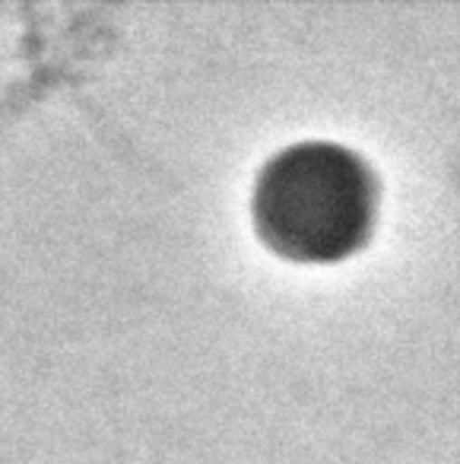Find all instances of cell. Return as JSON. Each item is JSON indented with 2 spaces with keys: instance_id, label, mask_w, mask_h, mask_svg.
Here are the masks:
<instances>
[{
  "instance_id": "1",
  "label": "cell",
  "mask_w": 460,
  "mask_h": 464,
  "mask_svg": "<svg viewBox=\"0 0 460 464\" xmlns=\"http://www.w3.org/2000/svg\"><path fill=\"white\" fill-rule=\"evenodd\" d=\"M378 217L375 169L333 140H299L261 166L251 188V223L273 255L333 265L369 242Z\"/></svg>"
}]
</instances>
